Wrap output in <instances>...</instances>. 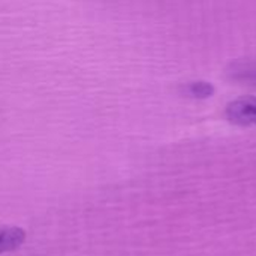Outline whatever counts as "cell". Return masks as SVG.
<instances>
[{"label":"cell","mask_w":256,"mask_h":256,"mask_svg":"<svg viewBox=\"0 0 256 256\" xmlns=\"http://www.w3.org/2000/svg\"><path fill=\"white\" fill-rule=\"evenodd\" d=\"M26 240V232L16 226L0 228V254L18 249Z\"/></svg>","instance_id":"3"},{"label":"cell","mask_w":256,"mask_h":256,"mask_svg":"<svg viewBox=\"0 0 256 256\" xmlns=\"http://www.w3.org/2000/svg\"><path fill=\"white\" fill-rule=\"evenodd\" d=\"M231 80L237 82H246L250 86H256V60L237 62L228 70Z\"/></svg>","instance_id":"2"},{"label":"cell","mask_w":256,"mask_h":256,"mask_svg":"<svg viewBox=\"0 0 256 256\" xmlns=\"http://www.w3.org/2000/svg\"><path fill=\"white\" fill-rule=\"evenodd\" d=\"M183 93L188 94L189 98H208L213 94V86L208 82H188L183 87Z\"/></svg>","instance_id":"4"},{"label":"cell","mask_w":256,"mask_h":256,"mask_svg":"<svg viewBox=\"0 0 256 256\" xmlns=\"http://www.w3.org/2000/svg\"><path fill=\"white\" fill-rule=\"evenodd\" d=\"M225 117L238 126H256V96H244L230 102Z\"/></svg>","instance_id":"1"}]
</instances>
